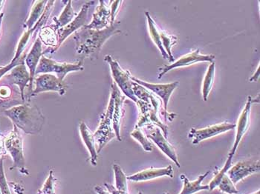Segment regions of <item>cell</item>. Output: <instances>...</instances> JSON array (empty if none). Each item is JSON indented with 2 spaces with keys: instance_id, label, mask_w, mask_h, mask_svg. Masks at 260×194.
Here are the masks:
<instances>
[{
  "instance_id": "17",
  "label": "cell",
  "mask_w": 260,
  "mask_h": 194,
  "mask_svg": "<svg viewBox=\"0 0 260 194\" xmlns=\"http://www.w3.org/2000/svg\"><path fill=\"white\" fill-rule=\"evenodd\" d=\"M7 78L12 84L18 86L22 102L25 103V89L29 86L30 80L29 71L25 65V60L11 69Z\"/></svg>"
},
{
  "instance_id": "26",
  "label": "cell",
  "mask_w": 260,
  "mask_h": 194,
  "mask_svg": "<svg viewBox=\"0 0 260 194\" xmlns=\"http://www.w3.org/2000/svg\"><path fill=\"white\" fill-rule=\"evenodd\" d=\"M215 69L216 65L215 62H212L208 69L206 75H205V80L203 82V88H202V95H203L204 100L207 101L208 99V96L212 88H213V81H214Z\"/></svg>"
},
{
  "instance_id": "37",
  "label": "cell",
  "mask_w": 260,
  "mask_h": 194,
  "mask_svg": "<svg viewBox=\"0 0 260 194\" xmlns=\"http://www.w3.org/2000/svg\"><path fill=\"white\" fill-rule=\"evenodd\" d=\"M104 186H105L106 189H107L111 194H129L128 192L126 193V192L119 191V190H117V189L111 184L105 183L104 184Z\"/></svg>"
},
{
  "instance_id": "21",
  "label": "cell",
  "mask_w": 260,
  "mask_h": 194,
  "mask_svg": "<svg viewBox=\"0 0 260 194\" xmlns=\"http://www.w3.org/2000/svg\"><path fill=\"white\" fill-rule=\"evenodd\" d=\"M79 131L82 139L84 142L85 145L87 147L90 154V161L93 166L97 165L98 157L99 153L97 152V147H96L95 139H94V134L91 132L89 127L86 126V123H80Z\"/></svg>"
},
{
  "instance_id": "8",
  "label": "cell",
  "mask_w": 260,
  "mask_h": 194,
  "mask_svg": "<svg viewBox=\"0 0 260 194\" xmlns=\"http://www.w3.org/2000/svg\"><path fill=\"white\" fill-rule=\"evenodd\" d=\"M34 84L35 85V88L32 91L30 97H35L41 93L48 91H54L62 96L66 94L68 88V85L65 81H62L53 73L39 75L38 77H35Z\"/></svg>"
},
{
  "instance_id": "39",
  "label": "cell",
  "mask_w": 260,
  "mask_h": 194,
  "mask_svg": "<svg viewBox=\"0 0 260 194\" xmlns=\"http://www.w3.org/2000/svg\"><path fill=\"white\" fill-rule=\"evenodd\" d=\"M259 65H258L257 70L255 72L254 74L251 76V78L250 79V82H256L257 81L258 79H259Z\"/></svg>"
},
{
  "instance_id": "12",
  "label": "cell",
  "mask_w": 260,
  "mask_h": 194,
  "mask_svg": "<svg viewBox=\"0 0 260 194\" xmlns=\"http://www.w3.org/2000/svg\"><path fill=\"white\" fill-rule=\"evenodd\" d=\"M252 104H253L252 97H248L246 105H245L242 113H241L240 118H239L238 122H237V125H236L237 133H236L235 141H234V145H233L230 153L229 154V158H234L241 140H242L245 134H246L247 131H248V128L250 127V111H251Z\"/></svg>"
},
{
  "instance_id": "34",
  "label": "cell",
  "mask_w": 260,
  "mask_h": 194,
  "mask_svg": "<svg viewBox=\"0 0 260 194\" xmlns=\"http://www.w3.org/2000/svg\"><path fill=\"white\" fill-rule=\"evenodd\" d=\"M25 54H24V55L22 56V58L20 59V60L17 61V62H11L9 65H6V66L3 67V68H0V80L3 77V76H6L9 72H10L11 69L14 68V67L18 65L19 64H20L21 62H23L25 60Z\"/></svg>"
},
{
  "instance_id": "10",
  "label": "cell",
  "mask_w": 260,
  "mask_h": 194,
  "mask_svg": "<svg viewBox=\"0 0 260 194\" xmlns=\"http://www.w3.org/2000/svg\"><path fill=\"white\" fill-rule=\"evenodd\" d=\"M235 128L236 124H231V123L224 122V123H219L215 126L207 127V128H201V129L191 128L188 137L191 139L193 145H198L205 139L219 135L226 131H231Z\"/></svg>"
},
{
  "instance_id": "33",
  "label": "cell",
  "mask_w": 260,
  "mask_h": 194,
  "mask_svg": "<svg viewBox=\"0 0 260 194\" xmlns=\"http://www.w3.org/2000/svg\"><path fill=\"white\" fill-rule=\"evenodd\" d=\"M0 189L3 194H11L10 187L5 173L3 156H0Z\"/></svg>"
},
{
  "instance_id": "36",
  "label": "cell",
  "mask_w": 260,
  "mask_h": 194,
  "mask_svg": "<svg viewBox=\"0 0 260 194\" xmlns=\"http://www.w3.org/2000/svg\"><path fill=\"white\" fill-rule=\"evenodd\" d=\"M11 91L10 88L8 86H0V97L3 99L10 97Z\"/></svg>"
},
{
  "instance_id": "24",
  "label": "cell",
  "mask_w": 260,
  "mask_h": 194,
  "mask_svg": "<svg viewBox=\"0 0 260 194\" xmlns=\"http://www.w3.org/2000/svg\"><path fill=\"white\" fill-rule=\"evenodd\" d=\"M77 15H78V13L74 11L73 7H72V1L70 0V1H67V5L58 18L54 17L53 20H54L56 27L60 29L71 23L77 17Z\"/></svg>"
},
{
  "instance_id": "18",
  "label": "cell",
  "mask_w": 260,
  "mask_h": 194,
  "mask_svg": "<svg viewBox=\"0 0 260 194\" xmlns=\"http://www.w3.org/2000/svg\"><path fill=\"white\" fill-rule=\"evenodd\" d=\"M163 176L173 178L174 174H173V168L172 165L163 168H151L143 170L140 172L127 176V180L136 182H145V181L163 177Z\"/></svg>"
},
{
  "instance_id": "38",
  "label": "cell",
  "mask_w": 260,
  "mask_h": 194,
  "mask_svg": "<svg viewBox=\"0 0 260 194\" xmlns=\"http://www.w3.org/2000/svg\"><path fill=\"white\" fill-rule=\"evenodd\" d=\"M94 191L98 194H111L108 190L101 186L97 185L94 187Z\"/></svg>"
},
{
  "instance_id": "23",
  "label": "cell",
  "mask_w": 260,
  "mask_h": 194,
  "mask_svg": "<svg viewBox=\"0 0 260 194\" xmlns=\"http://www.w3.org/2000/svg\"><path fill=\"white\" fill-rule=\"evenodd\" d=\"M48 1H35L31 10L29 14V17L24 23V28L25 30H30L34 28L37 22L39 21L43 16V13L46 10V5Z\"/></svg>"
},
{
  "instance_id": "32",
  "label": "cell",
  "mask_w": 260,
  "mask_h": 194,
  "mask_svg": "<svg viewBox=\"0 0 260 194\" xmlns=\"http://www.w3.org/2000/svg\"><path fill=\"white\" fill-rule=\"evenodd\" d=\"M55 182L56 179L54 176L53 171L49 172V177L44 182L43 187L39 190L38 194H54V190H55Z\"/></svg>"
},
{
  "instance_id": "20",
  "label": "cell",
  "mask_w": 260,
  "mask_h": 194,
  "mask_svg": "<svg viewBox=\"0 0 260 194\" xmlns=\"http://www.w3.org/2000/svg\"><path fill=\"white\" fill-rule=\"evenodd\" d=\"M38 38L42 43L50 47V49L45 51L43 54L46 53L54 54L56 52L55 50L57 49V44H58V28L54 24L46 25V26L44 25L40 30Z\"/></svg>"
},
{
  "instance_id": "42",
  "label": "cell",
  "mask_w": 260,
  "mask_h": 194,
  "mask_svg": "<svg viewBox=\"0 0 260 194\" xmlns=\"http://www.w3.org/2000/svg\"><path fill=\"white\" fill-rule=\"evenodd\" d=\"M3 134H2L1 131H0V156H2V150H3V148L1 147V139L3 138Z\"/></svg>"
},
{
  "instance_id": "43",
  "label": "cell",
  "mask_w": 260,
  "mask_h": 194,
  "mask_svg": "<svg viewBox=\"0 0 260 194\" xmlns=\"http://www.w3.org/2000/svg\"><path fill=\"white\" fill-rule=\"evenodd\" d=\"M254 194H259V190H257Z\"/></svg>"
},
{
  "instance_id": "35",
  "label": "cell",
  "mask_w": 260,
  "mask_h": 194,
  "mask_svg": "<svg viewBox=\"0 0 260 194\" xmlns=\"http://www.w3.org/2000/svg\"><path fill=\"white\" fill-rule=\"evenodd\" d=\"M112 5L110 6L111 9V24H113L115 21V17L118 14L120 6H121L123 1H113L112 2Z\"/></svg>"
},
{
  "instance_id": "28",
  "label": "cell",
  "mask_w": 260,
  "mask_h": 194,
  "mask_svg": "<svg viewBox=\"0 0 260 194\" xmlns=\"http://www.w3.org/2000/svg\"><path fill=\"white\" fill-rule=\"evenodd\" d=\"M160 40H161L162 46L164 49L166 51L167 54L169 56L170 62H173L174 61V57H173V54H172L171 49L174 45L177 43L178 39L175 36H170L165 32L162 31L160 29Z\"/></svg>"
},
{
  "instance_id": "2",
  "label": "cell",
  "mask_w": 260,
  "mask_h": 194,
  "mask_svg": "<svg viewBox=\"0 0 260 194\" xmlns=\"http://www.w3.org/2000/svg\"><path fill=\"white\" fill-rule=\"evenodd\" d=\"M4 114L10 119L14 126L30 135L40 133L45 123L40 109L29 102L6 109Z\"/></svg>"
},
{
  "instance_id": "29",
  "label": "cell",
  "mask_w": 260,
  "mask_h": 194,
  "mask_svg": "<svg viewBox=\"0 0 260 194\" xmlns=\"http://www.w3.org/2000/svg\"><path fill=\"white\" fill-rule=\"evenodd\" d=\"M131 136L141 144L145 151H152V144L149 141L148 138L144 135V133L142 132L140 128H135L134 131L131 133Z\"/></svg>"
},
{
  "instance_id": "14",
  "label": "cell",
  "mask_w": 260,
  "mask_h": 194,
  "mask_svg": "<svg viewBox=\"0 0 260 194\" xmlns=\"http://www.w3.org/2000/svg\"><path fill=\"white\" fill-rule=\"evenodd\" d=\"M42 44L43 43H41L39 38H37L29 52L25 56V63L28 69V71H29L30 78L29 86H28V90H29L30 92L28 94V97L29 98L32 91H33L34 82H35V79L36 77L37 68H38L42 56L44 55Z\"/></svg>"
},
{
  "instance_id": "41",
  "label": "cell",
  "mask_w": 260,
  "mask_h": 194,
  "mask_svg": "<svg viewBox=\"0 0 260 194\" xmlns=\"http://www.w3.org/2000/svg\"><path fill=\"white\" fill-rule=\"evenodd\" d=\"M5 3H6V1H4V0H0V12H1L2 9L4 7Z\"/></svg>"
},
{
  "instance_id": "30",
  "label": "cell",
  "mask_w": 260,
  "mask_h": 194,
  "mask_svg": "<svg viewBox=\"0 0 260 194\" xmlns=\"http://www.w3.org/2000/svg\"><path fill=\"white\" fill-rule=\"evenodd\" d=\"M218 187L222 193L227 194H237L239 193V190L236 187L235 184L233 183L232 181L231 180L230 178L228 176L227 174H224L223 177L221 178Z\"/></svg>"
},
{
  "instance_id": "19",
  "label": "cell",
  "mask_w": 260,
  "mask_h": 194,
  "mask_svg": "<svg viewBox=\"0 0 260 194\" xmlns=\"http://www.w3.org/2000/svg\"><path fill=\"white\" fill-rule=\"evenodd\" d=\"M148 139H151L154 143L158 146V148L165 153L167 157H169L170 160L176 165V166L180 168V163L178 159L177 153L173 146L168 142L167 138L160 132L159 128H156L154 132L147 136Z\"/></svg>"
},
{
  "instance_id": "4",
  "label": "cell",
  "mask_w": 260,
  "mask_h": 194,
  "mask_svg": "<svg viewBox=\"0 0 260 194\" xmlns=\"http://www.w3.org/2000/svg\"><path fill=\"white\" fill-rule=\"evenodd\" d=\"M4 146L6 151L11 155L13 160L12 168H18L24 174H28L25 169V160L23 151V139L21 135L20 130L14 126L13 130L4 139Z\"/></svg>"
},
{
  "instance_id": "3",
  "label": "cell",
  "mask_w": 260,
  "mask_h": 194,
  "mask_svg": "<svg viewBox=\"0 0 260 194\" xmlns=\"http://www.w3.org/2000/svg\"><path fill=\"white\" fill-rule=\"evenodd\" d=\"M115 99L112 94L110 95V102L107 110L101 115L100 124L94 134L98 153H100L102 149L109 143L111 139L116 137L112 125Z\"/></svg>"
},
{
  "instance_id": "7",
  "label": "cell",
  "mask_w": 260,
  "mask_h": 194,
  "mask_svg": "<svg viewBox=\"0 0 260 194\" xmlns=\"http://www.w3.org/2000/svg\"><path fill=\"white\" fill-rule=\"evenodd\" d=\"M132 81L138 83L146 89L151 91L152 94H156L161 99L164 104V113L165 114V119H168L169 121H172L175 117L176 116V113H168V106L169 103L170 97H171L172 94L175 91L176 88L179 86V82H174V83H168V84H152V83H147V82L143 81L139 79L131 76Z\"/></svg>"
},
{
  "instance_id": "15",
  "label": "cell",
  "mask_w": 260,
  "mask_h": 194,
  "mask_svg": "<svg viewBox=\"0 0 260 194\" xmlns=\"http://www.w3.org/2000/svg\"><path fill=\"white\" fill-rule=\"evenodd\" d=\"M107 2L103 0L99 1V5L93 14L92 20L90 23L85 25V28L100 30L105 29L112 25L110 6H107Z\"/></svg>"
},
{
  "instance_id": "6",
  "label": "cell",
  "mask_w": 260,
  "mask_h": 194,
  "mask_svg": "<svg viewBox=\"0 0 260 194\" xmlns=\"http://www.w3.org/2000/svg\"><path fill=\"white\" fill-rule=\"evenodd\" d=\"M104 60L110 65L112 78L115 80V83L118 88H120L125 96L137 103L139 99L136 98L133 92V81L129 70H123L120 66L119 63L110 55L106 56Z\"/></svg>"
},
{
  "instance_id": "11",
  "label": "cell",
  "mask_w": 260,
  "mask_h": 194,
  "mask_svg": "<svg viewBox=\"0 0 260 194\" xmlns=\"http://www.w3.org/2000/svg\"><path fill=\"white\" fill-rule=\"evenodd\" d=\"M214 55H212V54L204 55V54H200V49L195 50L192 52L183 56V57H181V58L178 59L176 62H173L171 65H165V66L160 68V73L158 74V79L160 80V79L163 77L164 75L166 74L172 69L188 66V65H191L192 64L197 63V62H209L212 63L214 61Z\"/></svg>"
},
{
  "instance_id": "1",
  "label": "cell",
  "mask_w": 260,
  "mask_h": 194,
  "mask_svg": "<svg viewBox=\"0 0 260 194\" xmlns=\"http://www.w3.org/2000/svg\"><path fill=\"white\" fill-rule=\"evenodd\" d=\"M119 26L120 22H115L105 29L91 30L83 27L78 30L73 37L77 53L81 56L82 59H97L104 43L113 35L121 33Z\"/></svg>"
},
{
  "instance_id": "25",
  "label": "cell",
  "mask_w": 260,
  "mask_h": 194,
  "mask_svg": "<svg viewBox=\"0 0 260 194\" xmlns=\"http://www.w3.org/2000/svg\"><path fill=\"white\" fill-rule=\"evenodd\" d=\"M145 15L147 17V22H148L149 30H150L151 38L153 40L154 43L156 45L158 49H159L160 53H161L162 57L165 59L170 60L169 56L167 54L166 51H165L163 46H162L160 36V28L157 26L155 21L152 20V17L149 14V12H147V11L145 12Z\"/></svg>"
},
{
  "instance_id": "22",
  "label": "cell",
  "mask_w": 260,
  "mask_h": 194,
  "mask_svg": "<svg viewBox=\"0 0 260 194\" xmlns=\"http://www.w3.org/2000/svg\"><path fill=\"white\" fill-rule=\"evenodd\" d=\"M210 171H206L205 174L200 175L196 180L190 181L184 174L180 176L181 180L183 182L182 190L179 194H194L202 190H209L208 184H202L204 179L208 176Z\"/></svg>"
},
{
  "instance_id": "9",
  "label": "cell",
  "mask_w": 260,
  "mask_h": 194,
  "mask_svg": "<svg viewBox=\"0 0 260 194\" xmlns=\"http://www.w3.org/2000/svg\"><path fill=\"white\" fill-rule=\"evenodd\" d=\"M94 1L86 2L81 10L78 13L77 17L74 19L71 23L67 25L64 28L58 29V44H57V49L55 51L60 49L61 45L65 42V40L72 35L75 32L78 31L80 28H83L86 24L87 21L88 12H89V8L94 4Z\"/></svg>"
},
{
  "instance_id": "31",
  "label": "cell",
  "mask_w": 260,
  "mask_h": 194,
  "mask_svg": "<svg viewBox=\"0 0 260 194\" xmlns=\"http://www.w3.org/2000/svg\"><path fill=\"white\" fill-rule=\"evenodd\" d=\"M232 160L233 159L228 158L227 161H226L224 167L221 168V171L216 175L214 178L210 181L209 185V190H213L218 187L219 182H220L221 178L223 177L224 174H227L228 171L230 169L231 166H232Z\"/></svg>"
},
{
  "instance_id": "5",
  "label": "cell",
  "mask_w": 260,
  "mask_h": 194,
  "mask_svg": "<svg viewBox=\"0 0 260 194\" xmlns=\"http://www.w3.org/2000/svg\"><path fill=\"white\" fill-rule=\"evenodd\" d=\"M83 59L74 63H68L57 62L43 55L37 68L36 75L39 73H55L57 77L64 81L68 73L83 70Z\"/></svg>"
},
{
  "instance_id": "44",
  "label": "cell",
  "mask_w": 260,
  "mask_h": 194,
  "mask_svg": "<svg viewBox=\"0 0 260 194\" xmlns=\"http://www.w3.org/2000/svg\"><path fill=\"white\" fill-rule=\"evenodd\" d=\"M163 194H170L169 193H167V192H165V193H164Z\"/></svg>"
},
{
  "instance_id": "27",
  "label": "cell",
  "mask_w": 260,
  "mask_h": 194,
  "mask_svg": "<svg viewBox=\"0 0 260 194\" xmlns=\"http://www.w3.org/2000/svg\"><path fill=\"white\" fill-rule=\"evenodd\" d=\"M115 174V188L119 191L128 192L127 176L123 172L120 165H113Z\"/></svg>"
},
{
  "instance_id": "45",
  "label": "cell",
  "mask_w": 260,
  "mask_h": 194,
  "mask_svg": "<svg viewBox=\"0 0 260 194\" xmlns=\"http://www.w3.org/2000/svg\"><path fill=\"white\" fill-rule=\"evenodd\" d=\"M0 194H3L2 193L1 189H0Z\"/></svg>"
},
{
  "instance_id": "46",
  "label": "cell",
  "mask_w": 260,
  "mask_h": 194,
  "mask_svg": "<svg viewBox=\"0 0 260 194\" xmlns=\"http://www.w3.org/2000/svg\"><path fill=\"white\" fill-rule=\"evenodd\" d=\"M139 194H143L141 192H139Z\"/></svg>"
},
{
  "instance_id": "16",
  "label": "cell",
  "mask_w": 260,
  "mask_h": 194,
  "mask_svg": "<svg viewBox=\"0 0 260 194\" xmlns=\"http://www.w3.org/2000/svg\"><path fill=\"white\" fill-rule=\"evenodd\" d=\"M111 94H112L115 99V106H114L113 119H112V125H113L114 131L115 133L117 139L118 141H121L120 136V125H121L122 119L124 115V109H123V103H124L125 97L122 95L121 92L115 83H112L111 86Z\"/></svg>"
},
{
  "instance_id": "40",
  "label": "cell",
  "mask_w": 260,
  "mask_h": 194,
  "mask_svg": "<svg viewBox=\"0 0 260 194\" xmlns=\"http://www.w3.org/2000/svg\"><path fill=\"white\" fill-rule=\"evenodd\" d=\"M4 13H1L0 14V37H1L2 34V25H3V18H4Z\"/></svg>"
},
{
  "instance_id": "13",
  "label": "cell",
  "mask_w": 260,
  "mask_h": 194,
  "mask_svg": "<svg viewBox=\"0 0 260 194\" xmlns=\"http://www.w3.org/2000/svg\"><path fill=\"white\" fill-rule=\"evenodd\" d=\"M259 161H242L231 166L226 174L235 184L250 175L259 172Z\"/></svg>"
}]
</instances>
